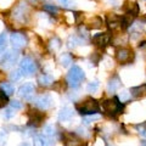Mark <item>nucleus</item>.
<instances>
[{
	"instance_id": "f257e3e1",
	"label": "nucleus",
	"mask_w": 146,
	"mask_h": 146,
	"mask_svg": "<svg viewBox=\"0 0 146 146\" xmlns=\"http://www.w3.org/2000/svg\"><path fill=\"white\" fill-rule=\"evenodd\" d=\"M77 111H78L80 115H96L100 112V106L98 101L93 98L86 99L85 101H83L82 104L77 105Z\"/></svg>"
},
{
	"instance_id": "f03ea898",
	"label": "nucleus",
	"mask_w": 146,
	"mask_h": 146,
	"mask_svg": "<svg viewBox=\"0 0 146 146\" xmlns=\"http://www.w3.org/2000/svg\"><path fill=\"white\" fill-rule=\"evenodd\" d=\"M85 74L83 70L78 66H73L67 74V83L71 88H78L80 83L84 80Z\"/></svg>"
},
{
	"instance_id": "7ed1b4c3",
	"label": "nucleus",
	"mask_w": 146,
	"mask_h": 146,
	"mask_svg": "<svg viewBox=\"0 0 146 146\" xmlns=\"http://www.w3.org/2000/svg\"><path fill=\"white\" fill-rule=\"evenodd\" d=\"M102 108L106 115L108 116H116L118 113L122 112L123 110V104L119 101L118 98H113V99H110L104 101L102 104Z\"/></svg>"
},
{
	"instance_id": "20e7f679",
	"label": "nucleus",
	"mask_w": 146,
	"mask_h": 146,
	"mask_svg": "<svg viewBox=\"0 0 146 146\" xmlns=\"http://www.w3.org/2000/svg\"><path fill=\"white\" fill-rule=\"evenodd\" d=\"M29 16V11H28V6L26 4H20L13 9L12 12V18L17 22H21V23H25L28 20Z\"/></svg>"
},
{
	"instance_id": "39448f33",
	"label": "nucleus",
	"mask_w": 146,
	"mask_h": 146,
	"mask_svg": "<svg viewBox=\"0 0 146 146\" xmlns=\"http://www.w3.org/2000/svg\"><path fill=\"white\" fill-rule=\"evenodd\" d=\"M18 56H20V55H18L17 51L10 50V51L5 52L1 56V58H0V65H1V67H4V68H10L17 62Z\"/></svg>"
},
{
	"instance_id": "423d86ee",
	"label": "nucleus",
	"mask_w": 146,
	"mask_h": 146,
	"mask_svg": "<svg viewBox=\"0 0 146 146\" xmlns=\"http://www.w3.org/2000/svg\"><path fill=\"white\" fill-rule=\"evenodd\" d=\"M36 71L35 62L31 57H25L20 63V72L25 76H31Z\"/></svg>"
},
{
	"instance_id": "0eeeda50",
	"label": "nucleus",
	"mask_w": 146,
	"mask_h": 146,
	"mask_svg": "<svg viewBox=\"0 0 146 146\" xmlns=\"http://www.w3.org/2000/svg\"><path fill=\"white\" fill-rule=\"evenodd\" d=\"M10 43L15 49H22L27 45V36L22 33H12L10 36Z\"/></svg>"
},
{
	"instance_id": "6e6552de",
	"label": "nucleus",
	"mask_w": 146,
	"mask_h": 146,
	"mask_svg": "<svg viewBox=\"0 0 146 146\" xmlns=\"http://www.w3.org/2000/svg\"><path fill=\"white\" fill-rule=\"evenodd\" d=\"M51 102H52V99L49 94H42L34 100V106L40 110H48L51 106Z\"/></svg>"
},
{
	"instance_id": "1a4fd4ad",
	"label": "nucleus",
	"mask_w": 146,
	"mask_h": 146,
	"mask_svg": "<svg viewBox=\"0 0 146 146\" xmlns=\"http://www.w3.org/2000/svg\"><path fill=\"white\" fill-rule=\"evenodd\" d=\"M34 91H35L34 85L32 83H27V84H23L22 86H20V89H18V95L25 100H31L34 95Z\"/></svg>"
},
{
	"instance_id": "9d476101",
	"label": "nucleus",
	"mask_w": 146,
	"mask_h": 146,
	"mask_svg": "<svg viewBox=\"0 0 146 146\" xmlns=\"http://www.w3.org/2000/svg\"><path fill=\"white\" fill-rule=\"evenodd\" d=\"M116 57H117L118 62H121V63H127V62H130L131 60H133L134 55H133V51H131L130 49L123 48V49H119V50L117 51Z\"/></svg>"
},
{
	"instance_id": "9b49d317",
	"label": "nucleus",
	"mask_w": 146,
	"mask_h": 146,
	"mask_svg": "<svg viewBox=\"0 0 146 146\" xmlns=\"http://www.w3.org/2000/svg\"><path fill=\"white\" fill-rule=\"evenodd\" d=\"M110 40H111V35L108 33H99L93 36V43L100 48H105L110 43Z\"/></svg>"
},
{
	"instance_id": "f8f14e48",
	"label": "nucleus",
	"mask_w": 146,
	"mask_h": 146,
	"mask_svg": "<svg viewBox=\"0 0 146 146\" xmlns=\"http://www.w3.org/2000/svg\"><path fill=\"white\" fill-rule=\"evenodd\" d=\"M34 146H54V141L50 136L38 135L34 138Z\"/></svg>"
},
{
	"instance_id": "ddd939ff",
	"label": "nucleus",
	"mask_w": 146,
	"mask_h": 146,
	"mask_svg": "<svg viewBox=\"0 0 146 146\" xmlns=\"http://www.w3.org/2000/svg\"><path fill=\"white\" fill-rule=\"evenodd\" d=\"M44 119V115L43 113H39L38 111H31L29 113V124L38 127L42 124V122Z\"/></svg>"
},
{
	"instance_id": "4468645a",
	"label": "nucleus",
	"mask_w": 146,
	"mask_h": 146,
	"mask_svg": "<svg viewBox=\"0 0 146 146\" xmlns=\"http://www.w3.org/2000/svg\"><path fill=\"white\" fill-rule=\"evenodd\" d=\"M63 141H65V146H83V141L73 134H66Z\"/></svg>"
},
{
	"instance_id": "2eb2a0df",
	"label": "nucleus",
	"mask_w": 146,
	"mask_h": 146,
	"mask_svg": "<svg viewBox=\"0 0 146 146\" xmlns=\"http://www.w3.org/2000/svg\"><path fill=\"white\" fill-rule=\"evenodd\" d=\"M107 23L110 26V28L116 29L121 27V17H118L115 13H110L107 15Z\"/></svg>"
},
{
	"instance_id": "dca6fc26",
	"label": "nucleus",
	"mask_w": 146,
	"mask_h": 146,
	"mask_svg": "<svg viewBox=\"0 0 146 146\" xmlns=\"http://www.w3.org/2000/svg\"><path fill=\"white\" fill-rule=\"evenodd\" d=\"M130 94H131V96H134V98H144V96H146V84L131 88L130 89Z\"/></svg>"
},
{
	"instance_id": "f3484780",
	"label": "nucleus",
	"mask_w": 146,
	"mask_h": 146,
	"mask_svg": "<svg viewBox=\"0 0 146 146\" xmlns=\"http://www.w3.org/2000/svg\"><path fill=\"white\" fill-rule=\"evenodd\" d=\"M124 10L127 11V13H131V15L135 16V15H138V12H139V6L135 1L128 0L124 4Z\"/></svg>"
},
{
	"instance_id": "a211bd4d",
	"label": "nucleus",
	"mask_w": 146,
	"mask_h": 146,
	"mask_svg": "<svg viewBox=\"0 0 146 146\" xmlns=\"http://www.w3.org/2000/svg\"><path fill=\"white\" fill-rule=\"evenodd\" d=\"M36 80H38V83L42 85V86H49L52 84V77L49 76V74H45V73H43V74H39L38 78H36Z\"/></svg>"
},
{
	"instance_id": "6ab92c4d",
	"label": "nucleus",
	"mask_w": 146,
	"mask_h": 146,
	"mask_svg": "<svg viewBox=\"0 0 146 146\" xmlns=\"http://www.w3.org/2000/svg\"><path fill=\"white\" fill-rule=\"evenodd\" d=\"M119 86H121V80H119L118 77H113L112 79L108 80V84H107L108 91H116Z\"/></svg>"
},
{
	"instance_id": "aec40b11",
	"label": "nucleus",
	"mask_w": 146,
	"mask_h": 146,
	"mask_svg": "<svg viewBox=\"0 0 146 146\" xmlns=\"http://www.w3.org/2000/svg\"><path fill=\"white\" fill-rule=\"evenodd\" d=\"M0 91H3L7 96H11L13 94V91H15V89H13V86L10 83H5V82H4V83L0 84Z\"/></svg>"
},
{
	"instance_id": "412c9836",
	"label": "nucleus",
	"mask_w": 146,
	"mask_h": 146,
	"mask_svg": "<svg viewBox=\"0 0 146 146\" xmlns=\"http://www.w3.org/2000/svg\"><path fill=\"white\" fill-rule=\"evenodd\" d=\"M72 116H73L72 110L68 108V107H65V108L61 110L60 115H58V119H60V121H67V119H70Z\"/></svg>"
},
{
	"instance_id": "4be33fe9",
	"label": "nucleus",
	"mask_w": 146,
	"mask_h": 146,
	"mask_svg": "<svg viewBox=\"0 0 146 146\" xmlns=\"http://www.w3.org/2000/svg\"><path fill=\"white\" fill-rule=\"evenodd\" d=\"M73 58L71 56V54H62L60 56V63L63 67H68L72 63Z\"/></svg>"
},
{
	"instance_id": "5701e85b",
	"label": "nucleus",
	"mask_w": 146,
	"mask_h": 146,
	"mask_svg": "<svg viewBox=\"0 0 146 146\" xmlns=\"http://www.w3.org/2000/svg\"><path fill=\"white\" fill-rule=\"evenodd\" d=\"M89 25H90L91 28H100L101 25H102V21H101V18L100 17H93L89 21Z\"/></svg>"
},
{
	"instance_id": "b1692460",
	"label": "nucleus",
	"mask_w": 146,
	"mask_h": 146,
	"mask_svg": "<svg viewBox=\"0 0 146 146\" xmlns=\"http://www.w3.org/2000/svg\"><path fill=\"white\" fill-rule=\"evenodd\" d=\"M6 45H7L6 34H5V33H1V34H0V54H1L3 51H5Z\"/></svg>"
},
{
	"instance_id": "393cba45",
	"label": "nucleus",
	"mask_w": 146,
	"mask_h": 146,
	"mask_svg": "<svg viewBox=\"0 0 146 146\" xmlns=\"http://www.w3.org/2000/svg\"><path fill=\"white\" fill-rule=\"evenodd\" d=\"M58 4L66 9H72L74 6V1L73 0H58Z\"/></svg>"
},
{
	"instance_id": "a878e982",
	"label": "nucleus",
	"mask_w": 146,
	"mask_h": 146,
	"mask_svg": "<svg viewBox=\"0 0 146 146\" xmlns=\"http://www.w3.org/2000/svg\"><path fill=\"white\" fill-rule=\"evenodd\" d=\"M98 89H99V83L96 80L91 82V83H89L88 86H86V90H88L89 93H95V91H98Z\"/></svg>"
},
{
	"instance_id": "bb28decb",
	"label": "nucleus",
	"mask_w": 146,
	"mask_h": 146,
	"mask_svg": "<svg viewBox=\"0 0 146 146\" xmlns=\"http://www.w3.org/2000/svg\"><path fill=\"white\" fill-rule=\"evenodd\" d=\"M44 135H46V136H50V138H52V136L55 135V129H54V127H51V125L45 127V128H44Z\"/></svg>"
},
{
	"instance_id": "cd10ccee",
	"label": "nucleus",
	"mask_w": 146,
	"mask_h": 146,
	"mask_svg": "<svg viewBox=\"0 0 146 146\" xmlns=\"http://www.w3.org/2000/svg\"><path fill=\"white\" fill-rule=\"evenodd\" d=\"M80 42H79V40L78 39H77V36H70V39H68V46H70V48H74L76 46V45H78Z\"/></svg>"
},
{
	"instance_id": "c85d7f7f",
	"label": "nucleus",
	"mask_w": 146,
	"mask_h": 146,
	"mask_svg": "<svg viewBox=\"0 0 146 146\" xmlns=\"http://www.w3.org/2000/svg\"><path fill=\"white\" fill-rule=\"evenodd\" d=\"M10 106H11V108H13L16 111V110H21L23 107V105H22V102L18 101V100H13V101L10 102Z\"/></svg>"
},
{
	"instance_id": "c756f323",
	"label": "nucleus",
	"mask_w": 146,
	"mask_h": 146,
	"mask_svg": "<svg viewBox=\"0 0 146 146\" xmlns=\"http://www.w3.org/2000/svg\"><path fill=\"white\" fill-rule=\"evenodd\" d=\"M21 76H22V73L20 72V70H18V71H13V72H11V74H10V79L13 80V82H16V80H18L21 78Z\"/></svg>"
},
{
	"instance_id": "7c9ffc66",
	"label": "nucleus",
	"mask_w": 146,
	"mask_h": 146,
	"mask_svg": "<svg viewBox=\"0 0 146 146\" xmlns=\"http://www.w3.org/2000/svg\"><path fill=\"white\" fill-rule=\"evenodd\" d=\"M13 116H15V110L13 108H7L6 112H5V118H7V119H10V118H12Z\"/></svg>"
},
{
	"instance_id": "2f4dec72",
	"label": "nucleus",
	"mask_w": 146,
	"mask_h": 146,
	"mask_svg": "<svg viewBox=\"0 0 146 146\" xmlns=\"http://www.w3.org/2000/svg\"><path fill=\"white\" fill-rule=\"evenodd\" d=\"M44 10H46V11H50V12H57L58 11V9L56 6H52V5H44Z\"/></svg>"
},
{
	"instance_id": "473e14b6",
	"label": "nucleus",
	"mask_w": 146,
	"mask_h": 146,
	"mask_svg": "<svg viewBox=\"0 0 146 146\" xmlns=\"http://www.w3.org/2000/svg\"><path fill=\"white\" fill-rule=\"evenodd\" d=\"M6 143V133L5 131H0V146L5 145Z\"/></svg>"
},
{
	"instance_id": "72a5a7b5",
	"label": "nucleus",
	"mask_w": 146,
	"mask_h": 146,
	"mask_svg": "<svg viewBox=\"0 0 146 146\" xmlns=\"http://www.w3.org/2000/svg\"><path fill=\"white\" fill-rule=\"evenodd\" d=\"M122 101H123V100H127L128 99V93H127V91H123V94H122Z\"/></svg>"
},
{
	"instance_id": "f704fd0d",
	"label": "nucleus",
	"mask_w": 146,
	"mask_h": 146,
	"mask_svg": "<svg viewBox=\"0 0 146 146\" xmlns=\"http://www.w3.org/2000/svg\"><path fill=\"white\" fill-rule=\"evenodd\" d=\"M20 146H29V145H28V144H21Z\"/></svg>"
}]
</instances>
